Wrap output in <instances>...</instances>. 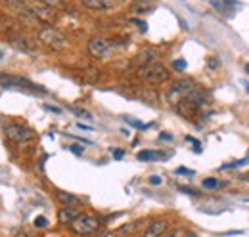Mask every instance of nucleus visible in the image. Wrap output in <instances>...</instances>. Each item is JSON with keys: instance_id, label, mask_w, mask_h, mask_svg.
<instances>
[{"instance_id": "nucleus-1", "label": "nucleus", "mask_w": 249, "mask_h": 237, "mask_svg": "<svg viewBox=\"0 0 249 237\" xmlns=\"http://www.w3.org/2000/svg\"><path fill=\"white\" fill-rule=\"evenodd\" d=\"M138 77L150 85H163L171 79V73L163 63H150L138 71Z\"/></svg>"}, {"instance_id": "nucleus-2", "label": "nucleus", "mask_w": 249, "mask_h": 237, "mask_svg": "<svg viewBox=\"0 0 249 237\" xmlns=\"http://www.w3.org/2000/svg\"><path fill=\"white\" fill-rule=\"evenodd\" d=\"M38 40L50 48V50H63L67 46V36L62 31H58L56 27H44L38 33Z\"/></svg>"}, {"instance_id": "nucleus-3", "label": "nucleus", "mask_w": 249, "mask_h": 237, "mask_svg": "<svg viewBox=\"0 0 249 237\" xmlns=\"http://www.w3.org/2000/svg\"><path fill=\"white\" fill-rule=\"evenodd\" d=\"M4 134L8 140L16 142V144H25V142H31L35 140V130H31L27 124H21V122H10L4 126Z\"/></svg>"}, {"instance_id": "nucleus-4", "label": "nucleus", "mask_w": 249, "mask_h": 237, "mask_svg": "<svg viewBox=\"0 0 249 237\" xmlns=\"http://www.w3.org/2000/svg\"><path fill=\"white\" fill-rule=\"evenodd\" d=\"M117 44L107 40L106 36H92L89 42V54L96 59H107L115 52Z\"/></svg>"}, {"instance_id": "nucleus-5", "label": "nucleus", "mask_w": 249, "mask_h": 237, "mask_svg": "<svg viewBox=\"0 0 249 237\" xmlns=\"http://www.w3.org/2000/svg\"><path fill=\"white\" fill-rule=\"evenodd\" d=\"M197 88V85L192 81V79H180V81H177L169 92H167V100L171 102V103H180L184 98H188V94L192 92V90Z\"/></svg>"}, {"instance_id": "nucleus-6", "label": "nucleus", "mask_w": 249, "mask_h": 237, "mask_svg": "<svg viewBox=\"0 0 249 237\" xmlns=\"http://www.w3.org/2000/svg\"><path fill=\"white\" fill-rule=\"evenodd\" d=\"M100 228V220L96 216H90V214H79L77 220L71 224V230L77 234V236H89V234H94L98 232Z\"/></svg>"}, {"instance_id": "nucleus-7", "label": "nucleus", "mask_w": 249, "mask_h": 237, "mask_svg": "<svg viewBox=\"0 0 249 237\" xmlns=\"http://www.w3.org/2000/svg\"><path fill=\"white\" fill-rule=\"evenodd\" d=\"M0 86H4V88L38 90V92H46L42 86H36V85H33L31 81L21 79V77H14V75H0Z\"/></svg>"}, {"instance_id": "nucleus-8", "label": "nucleus", "mask_w": 249, "mask_h": 237, "mask_svg": "<svg viewBox=\"0 0 249 237\" xmlns=\"http://www.w3.org/2000/svg\"><path fill=\"white\" fill-rule=\"evenodd\" d=\"M6 6L14 12H18L25 21H31V23L38 21L31 10V0H6Z\"/></svg>"}, {"instance_id": "nucleus-9", "label": "nucleus", "mask_w": 249, "mask_h": 237, "mask_svg": "<svg viewBox=\"0 0 249 237\" xmlns=\"http://www.w3.org/2000/svg\"><path fill=\"white\" fill-rule=\"evenodd\" d=\"M8 42L16 48V50H21V52H25V54H35V44H33V40L29 36H25V34H16V33H12V34H8Z\"/></svg>"}, {"instance_id": "nucleus-10", "label": "nucleus", "mask_w": 249, "mask_h": 237, "mask_svg": "<svg viewBox=\"0 0 249 237\" xmlns=\"http://www.w3.org/2000/svg\"><path fill=\"white\" fill-rule=\"evenodd\" d=\"M31 10H33V14H35V17H36L38 21H42V23H50V21H54V17H56L54 8L46 6L44 2H31Z\"/></svg>"}, {"instance_id": "nucleus-11", "label": "nucleus", "mask_w": 249, "mask_h": 237, "mask_svg": "<svg viewBox=\"0 0 249 237\" xmlns=\"http://www.w3.org/2000/svg\"><path fill=\"white\" fill-rule=\"evenodd\" d=\"M184 100H188L190 103H194L197 109H201V107H205V105L211 103V94H207L205 90H201V88H196V90H192V92L188 94V98H184Z\"/></svg>"}, {"instance_id": "nucleus-12", "label": "nucleus", "mask_w": 249, "mask_h": 237, "mask_svg": "<svg viewBox=\"0 0 249 237\" xmlns=\"http://www.w3.org/2000/svg\"><path fill=\"white\" fill-rule=\"evenodd\" d=\"M167 220H154L150 226H148V230L144 232V237H163L165 236V232H167Z\"/></svg>"}, {"instance_id": "nucleus-13", "label": "nucleus", "mask_w": 249, "mask_h": 237, "mask_svg": "<svg viewBox=\"0 0 249 237\" xmlns=\"http://www.w3.org/2000/svg\"><path fill=\"white\" fill-rule=\"evenodd\" d=\"M169 153H163V151H154V149H144V151H138L136 159L138 161H144V163H154V161H161V159H167Z\"/></svg>"}, {"instance_id": "nucleus-14", "label": "nucleus", "mask_w": 249, "mask_h": 237, "mask_svg": "<svg viewBox=\"0 0 249 237\" xmlns=\"http://www.w3.org/2000/svg\"><path fill=\"white\" fill-rule=\"evenodd\" d=\"M83 6H87L89 10L96 12H104V10H111L115 6V0H81Z\"/></svg>"}, {"instance_id": "nucleus-15", "label": "nucleus", "mask_w": 249, "mask_h": 237, "mask_svg": "<svg viewBox=\"0 0 249 237\" xmlns=\"http://www.w3.org/2000/svg\"><path fill=\"white\" fill-rule=\"evenodd\" d=\"M56 199L62 203L63 207H81V199L77 197V195H73V193H67V191H56Z\"/></svg>"}, {"instance_id": "nucleus-16", "label": "nucleus", "mask_w": 249, "mask_h": 237, "mask_svg": "<svg viewBox=\"0 0 249 237\" xmlns=\"http://www.w3.org/2000/svg\"><path fill=\"white\" fill-rule=\"evenodd\" d=\"M77 216H79V212L71 207H63L62 210L58 212V220H60L62 224H67V226H71V224L77 220Z\"/></svg>"}, {"instance_id": "nucleus-17", "label": "nucleus", "mask_w": 249, "mask_h": 237, "mask_svg": "<svg viewBox=\"0 0 249 237\" xmlns=\"http://www.w3.org/2000/svg\"><path fill=\"white\" fill-rule=\"evenodd\" d=\"M228 4H232V2H230V0H211V6H213L217 12L224 14V16H232V12L228 10V8H230Z\"/></svg>"}, {"instance_id": "nucleus-18", "label": "nucleus", "mask_w": 249, "mask_h": 237, "mask_svg": "<svg viewBox=\"0 0 249 237\" xmlns=\"http://www.w3.org/2000/svg\"><path fill=\"white\" fill-rule=\"evenodd\" d=\"M0 29L8 31V33L12 34V31L18 29V23H16L12 17H4V16H0Z\"/></svg>"}, {"instance_id": "nucleus-19", "label": "nucleus", "mask_w": 249, "mask_h": 237, "mask_svg": "<svg viewBox=\"0 0 249 237\" xmlns=\"http://www.w3.org/2000/svg\"><path fill=\"white\" fill-rule=\"evenodd\" d=\"M224 186V182H218L215 178H205L203 180V187L205 189H218V187H222Z\"/></svg>"}, {"instance_id": "nucleus-20", "label": "nucleus", "mask_w": 249, "mask_h": 237, "mask_svg": "<svg viewBox=\"0 0 249 237\" xmlns=\"http://www.w3.org/2000/svg\"><path fill=\"white\" fill-rule=\"evenodd\" d=\"M249 163V155L246 159H240V161H234V163H228V165H222L220 170H230V169H238V167H244Z\"/></svg>"}, {"instance_id": "nucleus-21", "label": "nucleus", "mask_w": 249, "mask_h": 237, "mask_svg": "<svg viewBox=\"0 0 249 237\" xmlns=\"http://www.w3.org/2000/svg\"><path fill=\"white\" fill-rule=\"evenodd\" d=\"M33 224H35V228H46V226H48V220H46L44 216H36Z\"/></svg>"}, {"instance_id": "nucleus-22", "label": "nucleus", "mask_w": 249, "mask_h": 237, "mask_svg": "<svg viewBox=\"0 0 249 237\" xmlns=\"http://www.w3.org/2000/svg\"><path fill=\"white\" fill-rule=\"evenodd\" d=\"M173 67H175V71H184L186 69V61L184 59H177V61H173Z\"/></svg>"}, {"instance_id": "nucleus-23", "label": "nucleus", "mask_w": 249, "mask_h": 237, "mask_svg": "<svg viewBox=\"0 0 249 237\" xmlns=\"http://www.w3.org/2000/svg\"><path fill=\"white\" fill-rule=\"evenodd\" d=\"M124 120H126V122H128V124H132V126H136V128H146V126H144V124H142V122H140V120H136V118L124 117Z\"/></svg>"}, {"instance_id": "nucleus-24", "label": "nucleus", "mask_w": 249, "mask_h": 237, "mask_svg": "<svg viewBox=\"0 0 249 237\" xmlns=\"http://www.w3.org/2000/svg\"><path fill=\"white\" fill-rule=\"evenodd\" d=\"M46 6H50V8H56V6H62L63 0H42Z\"/></svg>"}, {"instance_id": "nucleus-25", "label": "nucleus", "mask_w": 249, "mask_h": 237, "mask_svg": "<svg viewBox=\"0 0 249 237\" xmlns=\"http://www.w3.org/2000/svg\"><path fill=\"white\" fill-rule=\"evenodd\" d=\"M207 67H209V69H213V71L218 69V59H215V58L207 59Z\"/></svg>"}, {"instance_id": "nucleus-26", "label": "nucleus", "mask_w": 249, "mask_h": 237, "mask_svg": "<svg viewBox=\"0 0 249 237\" xmlns=\"http://www.w3.org/2000/svg\"><path fill=\"white\" fill-rule=\"evenodd\" d=\"M132 23H136V27L142 31V33H146V29H148V27H146V23H144V21H140V19H132Z\"/></svg>"}, {"instance_id": "nucleus-27", "label": "nucleus", "mask_w": 249, "mask_h": 237, "mask_svg": "<svg viewBox=\"0 0 249 237\" xmlns=\"http://www.w3.org/2000/svg\"><path fill=\"white\" fill-rule=\"evenodd\" d=\"M111 153H113V157H115V159H123L124 157L123 149H111Z\"/></svg>"}, {"instance_id": "nucleus-28", "label": "nucleus", "mask_w": 249, "mask_h": 237, "mask_svg": "<svg viewBox=\"0 0 249 237\" xmlns=\"http://www.w3.org/2000/svg\"><path fill=\"white\" fill-rule=\"evenodd\" d=\"M180 191H184L188 195H199V191L197 189H192V187H180Z\"/></svg>"}, {"instance_id": "nucleus-29", "label": "nucleus", "mask_w": 249, "mask_h": 237, "mask_svg": "<svg viewBox=\"0 0 249 237\" xmlns=\"http://www.w3.org/2000/svg\"><path fill=\"white\" fill-rule=\"evenodd\" d=\"M44 109H46V111H52V113H62L60 107H56V105H48V103L44 105Z\"/></svg>"}, {"instance_id": "nucleus-30", "label": "nucleus", "mask_w": 249, "mask_h": 237, "mask_svg": "<svg viewBox=\"0 0 249 237\" xmlns=\"http://www.w3.org/2000/svg\"><path fill=\"white\" fill-rule=\"evenodd\" d=\"M177 174H190V176H194V170H188V169H177Z\"/></svg>"}, {"instance_id": "nucleus-31", "label": "nucleus", "mask_w": 249, "mask_h": 237, "mask_svg": "<svg viewBox=\"0 0 249 237\" xmlns=\"http://www.w3.org/2000/svg\"><path fill=\"white\" fill-rule=\"evenodd\" d=\"M186 140L190 142V144H194V146H196V149L199 151V140H196V138H192V136H186Z\"/></svg>"}, {"instance_id": "nucleus-32", "label": "nucleus", "mask_w": 249, "mask_h": 237, "mask_svg": "<svg viewBox=\"0 0 249 237\" xmlns=\"http://www.w3.org/2000/svg\"><path fill=\"white\" fill-rule=\"evenodd\" d=\"M180 234H182L180 230H173V232H169V234H167V237H180Z\"/></svg>"}, {"instance_id": "nucleus-33", "label": "nucleus", "mask_w": 249, "mask_h": 237, "mask_svg": "<svg viewBox=\"0 0 249 237\" xmlns=\"http://www.w3.org/2000/svg\"><path fill=\"white\" fill-rule=\"evenodd\" d=\"M150 184H154V186H159V184H161V178H159V176H152V178H150Z\"/></svg>"}, {"instance_id": "nucleus-34", "label": "nucleus", "mask_w": 249, "mask_h": 237, "mask_svg": "<svg viewBox=\"0 0 249 237\" xmlns=\"http://www.w3.org/2000/svg\"><path fill=\"white\" fill-rule=\"evenodd\" d=\"M69 151H73V153H77V155H81V153H83V149L75 148V146H71V148H69Z\"/></svg>"}, {"instance_id": "nucleus-35", "label": "nucleus", "mask_w": 249, "mask_h": 237, "mask_svg": "<svg viewBox=\"0 0 249 237\" xmlns=\"http://www.w3.org/2000/svg\"><path fill=\"white\" fill-rule=\"evenodd\" d=\"M77 126H79V128H81V130H92V128H90V126H87V124H83V122H79V124H77Z\"/></svg>"}, {"instance_id": "nucleus-36", "label": "nucleus", "mask_w": 249, "mask_h": 237, "mask_svg": "<svg viewBox=\"0 0 249 237\" xmlns=\"http://www.w3.org/2000/svg\"><path fill=\"white\" fill-rule=\"evenodd\" d=\"M159 138H161V140H171V134H161Z\"/></svg>"}, {"instance_id": "nucleus-37", "label": "nucleus", "mask_w": 249, "mask_h": 237, "mask_svg": "<svg viewBox=\"0 0 249 237\" xmlns=\"http://www.w3.org/2000/svg\"><path fill=\"white\" fill-rule=\"evenodd\" d=\"M244 86H246V90H248V94H249V83H244Z\"/></svg>"}, {"instance_id": "nucleus-38", "label": "nucleus", "mask_w": 249, "mask_h": 237, "mask_svg": "<svg viewBox=\"0 0 249 237\" xmlns=\"http://www.w3.org/2000/svg\"><path fill=\"white\" fill-rule=\"evenodd\" d=\"M4 58V52H2V50H0V59Z\"/></svg>"}, {"instance_id": "nucleus-39", "label": "nucleus", "mask_w": 249, "mask_h": 237, "mask_svg": "<svg viewBox=\"0 0 249 237\" xmlns=\"http://www.w3.org/2000/svg\"><path fill=\"white\" fill-rule=\"evenodd\" d=\"M246 71H248V75H249V63L246 65Z\"/></svg>"}, {"instance_id": "nucleus-40", "label": "nucleus", "mask_w": 249, "mask_h": 237, "mask_svg": "<svg viewBox=\"0 0 249 237\" xmlns=\"http://www.w3.org/2000/svg\"><path fill=\"white\" fill-rule=\"evenodd\" d=\"M100 237H111L109 234H104V236H100Z\"/></svg>"}, {"instance_id": "nucleus-41", "label": "nucleus", "mask_w": 249, "mask_h": 237, "mask_svg": "<svg viewBox=\"0 0 249 237\" xmlns=\"http://www.w3.org/2000/svg\"><path fill=\"white\" fill-rule=\"evenodd\" d=\"M134 2H142V0H134Z\"/></svg>"}]
</instances>
